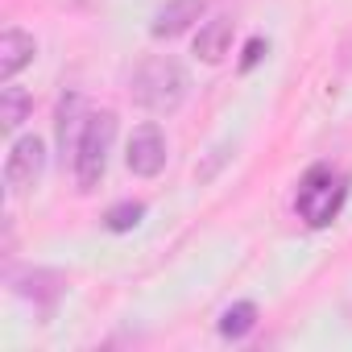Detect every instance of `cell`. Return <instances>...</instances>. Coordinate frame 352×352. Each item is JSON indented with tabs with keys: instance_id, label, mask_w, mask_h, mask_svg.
Masks as SVG:
<instances>
[{
	"instance_id": "9c48e42d",
	"label": "cell",
	"mask_w": 352,
	"mask_h": 352,
	"mask_svg": "<svg viewBox=\"0 0 352 352\" xmlns=\"http://www.w3.org/2000/svg\"><path fill=\"white\" fill-rule=\"evenodd\" d=\"M79 112H83V100L71 91V96H63V104H58V145H63V157L71 153L75 157V145H79V133H83V120H79Z\"/></svg>"
},
{
	"instance_id": "4fadbf2b",
	"label": "cell",
	"mask_w": 352,
	"mask_h": 352,
	"mask_svg": "<svg viewBox=\"0 0 352 352\" xmlns=\"http://www.w3.org/2000/svg\"><path fill=\"white\" fill-rule=\"evenodd\" d=\"M141 216H145V204H133V199H124V204L108 208L104 224H108V232H133V228L141 224Z\"/></svg>"
},
{
	"instance_id": "3957f363",
	"label": "cell",
	"mask_w": 352,
	"mask_h": 352,
	"mask_svg": "<svg viewBox=\"0 0 352 352\" xmlns=\"http://www.w3.org/2000/svg\"><path fill=\"white\" fill-rule=\"evenodd\" d=\"M112 141H116V112H108V108L87 112L83 133H79V145H75V157H71L79 191H96V187H100L104 170H108Z\"/></svg>"
},
{
	"instance_id": "5bb4252c",
	"label": "cell",
	"mask_w": 352,
	"mask_h": 352,
	"mask_svg": "<svg viewBox=\"0 0 352 352\" xmlns=\"http://www.w3.org/2000/svg\"><path fill=\"white\" fill-rule=\"evenodd\" d=\"M265 50H270V46H265V42H261V38H253V42H249V46H245V58H241V71H249V67H257V63H261V54H265Z\"/></svg>"
},
{
	"instance_id": "7a4b0ae2",
	"label": "cell",
	"mask_w": 352,
	"mask_h": 352,
	"mask_svg": "<svg viewBox=\"0 0 352 352\" xmlns=\"http://www.w3.org/2000/svg\"><path fill=\"white\" fill-rule=\"evenodd\" d=\"M344 199H348V179L340 170H331V166H315V170H307V179L298 183L294 212H298V220L307 228H327L340 216Z\"/></svg>"
},
{
	"instance_id": "ba28073f",
	"label": "cell",
	"mask_w": 352,
	"mask_h": 352,
	"mask_svg": "<svg viewBox=\"0 0 352 352\" xmlns=\"http://www.w3.org/2000/svg\"><path fill=\"white\" fill-rule=\"evenodd\" d=\"M232 34H236V21H232V17H212V21L199 25V34H195V54H199L204 63H220V58H228V50H232Z\"/></svg>"
},
{
	"instance_id": "8992f818",
	"label": "cell",
	"mask_w": 352,
	"mask_h": 352,
	"mask_svg": "<svg viewBox=\"0 0 352 352\" xmlns=\"http://www.w3.org/2000/svg\"><path fill=\"white\" fill-rule=\"evenodd\" d=\"M38 54V42L25 30H5L0 34V83H13Z\"/></svg>"
},
{
	"instance_id": "277c9868",
	"label": "cell",
	"mask_w": 352,
	"mask_h": 352,
	"mask_svg": "<svg viewBox=\"0 0 352 352\" xmlns=\"http://www.w3.org/2000/svg\"><path fill=\"white\" fill-rule=\"evenodd\" d=\"M42 170H46V145H42V137H17L13 149H9V157H5V183H9V191L38 187Z\"/></svg>"
},
{
	"instance_id": "52a82bcc",
	"label": "cell",
	"mask_w": 352,
	"mask_h": 352,
	"mask_svg": "<svg viewBox=\"0 0 352 352\" xmlns=\"http://www.w3.org/2000/svg\"><path fill=\"white\" fill-rule=\"evenodd\" d=\"M208 9V0H170L153 13L149 34L153 38H179L183 30H191V21H199V13Z\"/></svg>"
},
{
	"instance_id": "6da1fadb",
	"label": "cell",
	"mask_w": 352,
	"mask_h": 352,
	"mask_svg": "<svg viewBox=\"0 0 352 352\" xmlns=\"http://www.w3.org/2000/svg\"><path fill=\"white\" fill-rule=\"evenodd\" d=\"M133 100L157 116H170V112H179L191 96V75L183 71V63H174V58H145L137 71H133V83H129Z\"/></svg>"
},
{
	"instance_id": "5b68a950",
	"label": "cell",
	"mask_w": 352,
	"mask_h": 352,
	"mask_svg": "<svg viewBox=\"0 0 352 352\" xmlns=\"http://www.w3.org/2000/svg\"><path fill=\"white\" fill-rule=\"evenodd\" d=\"M124 162H129V170L137 174V179H157V174L166 170V133L153 120L141 124V129H133Z\"/></svg>"
},
{
	"instance_id": "30bf717a",
	"label": "cell",
	"mask_w": 352,
	"mask_h": 352,
	"mask_svg": "<svg viewBox=\"0 0 352 352\" xmlns=\"http://www.w3.org/2000/svg\"><path fill=\"white\" fill-rule=\"evenodd\" d=\"M13 286H17V294H25V298H34V302H54V298L63 294V278L50 274V270H34V274L17 278Z\"/></svg>"
},
{
	"instance_id": "8fae6325",
	"label": "cell",
	"mask_w": 352,
	"mask_h": 352,
	"mask_svg": "<svg viewBox=\"0 0 352 352\" xmlns=\"http://www.w3.org/2000/svg\"><path fill=\"white\" fill-rule=\"evenodd\" d=\"M253 327H257V302H249V298L232 302V307L220 315V336H224V340H245Z\"/></svg>"
},
{
	"instance_id": "7c38bea8",
	"label": "cell",
	"mask_w": 352,
	"mask_h": 352,
	"mask_svg": "<svg viewBox=\"0 0 352 352\" xmlns=\"http://www.w3.org/2000/svg\"><path fill=\"white\" fill-rule=\"evenodd\" d=\"M30 108H34L30 91L5 83V91H0V124H5V129H21V120L30 116Z\"/></svg>"
}]
</instances>
